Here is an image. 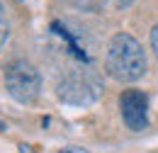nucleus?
Returning <instances> with one entry per match:
<instances>
[{
    "mask_svg": "<svg viewBox=\"0 0 158 153\" xmlns=\"http://www.w3.org/2000/svg\"><path fill=\"white\" fill-rule=\"evenodd\" d=\"M107 76L119 83H134L146 73V51L136 37L129 32H117L107 44L105 54Z\"/></svg>",
    "mask_w": 158,
    "mask_h": 153,
    "instance_id": "nucleus-1",
    "label": "nucleus"
},
{
    "mask_svg": "<svg viewBox=\"0 0 158 153\" xmlns=\"http://www.w3.org/2000/svg\"><path fill=\"white\" fill-rule=\"evenodd\" d=\"M2 80L7 95L20 105H32L41 93V73L24 58L10 61L2 71Z\"/></svg>",
    "mask_w": 158,
    "mask_h": 153,
    "instance_id": "nucleus-2",
    "label": "nucleus"
},
{
    "mask_svg": "<svg viewBox=\"0 0 158 153\" xmlns=\"http://www.w3.org/2000/svg\"><path fill=\"white\" fill-rule=\"evenodd\" d=\"M56 95L66 105L85 107V105H93L102 95V83L98 76H93L88 71H71L68 76H63L59 80Z\"/></svg>",
    "mask_w": 158,
    "mask_h": 153,
    "instance_id": "nucleus-3",
    "label": "nucleus"
},
{
    "mask_svg": "<svg viewBox=\"0 0 158 153\" xmlns=\"http://www.w3.org/2000/svg\"><path fill=\"white\" fill-rule=\"evenodd\" d=\"M119 112L122 122L131 131H143L148 126V95L136 88H129L119 95Z\"/></svg>",
    "mask_w": 158,
    "mask_h": 153,
    "instance_id": "nucleus-4",
    "label": "nucleus"
},
{
    "mask_svg": "<svg viewBox=\"0 0 158 153\" xmlns=\"http://www.w3.org/2000/svg\"><path fill=\"white\" fill-rule=\"evenodd\" d=\"M102 2V7H107V10H127L134 0H100Z\"/></svg>",
    "mask_w": 158,
    "mask_h": 153,
    "instance_id": "nucleus-5",
    "label": "nucleus"
},
{
    "mask_svg": "<svg viewBox=\"0 0 158 153\" xmlns=\"http://www.w3.org/2000/svg\"><path fill=\"white\" fill-rule=\"evenodd\" d=\"M7 37H10V24H7V19H5L2 15H0V49L5 46Z\"/></svg>",
    "mask_w": 158,
    "mask_h": 153,
    "instance_id": "nucleus-6",
    "label": "nucleus"
},
{
    "mask_svg": "<svg viewBox=\"0 0 158 153\" xmlns=\"http://www.w3.org/2000/svg\"><path fill=\"white\" fill-rule=\"evenodd\" d=\"M148 41H151V51H153L156 58H158V24H153V29H151V34H148Z\"/></svg>",
    "mask_w": 158,
    "mask_h": 153,
    "instance_id": "nucleus-7",
    "label": "nucleus"
},
{
    "mask_svg": "<svg viewBox=\"0 0 158 153\" xmlns=\"http://www.w3.org/2000/svg\"><path fill=\"white\" fill-rule=\"evenodd\" d=\"M59 153H90V151L83 148V146H68V148H61Z\"/></svg>",
    "mask_w": 158,
    "mask_h": 153,
    "instance_id": "nucleus-8",
    "label": "nucleus"
},
{
    "mask_svg": "<svg viewBox=\"0 0 158 153\" xmlns=\"http://www.w3.org/2000/svg\"><path fill=\"white\" fill-rule=\"evenodd\" d=\"M20 153H37L29 143H20Z\"/></svg>",
    "mask_w": 158,
    "mask_h": 153,
    "instance_id": "nucleus-9",
    "label": "nucleus"
},
{
    "mask_svg": "<svg viewBox=\"0 0 158 153\" xmlns=\"http://www.w3.org/2000/svg\"><path fill=\"white\" fill-rule=\"evenodd\" d=\"M0 131H5V124H2V122H0Z\"/></svg>",
    "mask_w": 158,
    "mask_h": 153,
    "instance_id": "nucleus-10",
    "label": "nucleus"
},
{
    "mask_svg": "<svg viewBox=\"0 0 158 153\" xmlns=\"http://www.w3.org/2000/svg\"><path fill=\"white\" fill-rule=\"evenodd\" d=\"M0 12H2V5H0Z\"/></svg>",
    "mask_w": 158,
    "mask_h": 153,
    "instance_id": "nucleus-11",
    "label": "nucleus"
}]
</instances>
